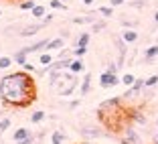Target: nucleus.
<instances>
[{
	"label": "nucleus",
	"mask_w": 158,
	"mask_h": 144,
	"mask_svg": "<svg viewBox=\"0 0 158 144\" xmlns=\"http://www.w3.org/2000/svg\"><path fill=\"white\" fill-rule=\"evenodd\" d=\"M0 100L10 108H27L37 100V85L28 71H12L0 77Z\"/></svg>",
	"instance_id": "f257e3e1"
},
{
	"label": "nucleus",
	"mask_w": 158,
	"mask_h": 144,
	"mask_svg": "<svg viewBox=\"0 0 158 144\" xmlns=\"http://www.w3.org/2000/svg\"><path fill=\"white\" fill-rule=\"evenodd\" d=\"M122 108V98H110L103 100L98 108V116H106V114H112V112H118Z\"/></svg>",
	"instance_id": "f03ea898"
},
{
	"label": "nucleus",
	"mask_w": 158,
	"mask_h": 144,
	"mask_svg": "<svg viewBox=\"0 0 158 144\" xmlns=\"http://www.w3.org/2000/svg\"><path fill=\"white\" fill-rule=\"evenodd\" d=\"M120 144H142V138H140V134L128 124L124 128V132H122V136H120Z\"/></svg>",
	"instance_id": "7ed1b4c3"
},
{
	"label": "nucleus",
	"mask_w": 158,
	"mask_h": 144,
	"mask_svg": "<svg viewBox=\"0 0 158 144\" xmlns=\"http://www.w3.org/2000/svg\"><path fill=\"white\" fill-rule=\"evenodd\" d=\"M120 81L122 79L118 77V73H114V71H110V69H106L99 75V85H102V87H116Z\"/></svg>",
	"instance_id": "20e7f679"
},
{
	"label": "nucleus",
	"mask_w": 158,
	"mask_h": 144,
	"mask_svg": "<svg viewBox=\"0 0 158 144\" xmlns=\"http://www.w3.org/2000/svg\"><path fill=\"white\" fill-rule=\"evenodd\" d=\"M79 134L83 136L85 140H95V138H102L106 132H103L99 126H81V128H79Z\"/></svg>",
	"instance_id": "39448f33"
},
{
	"label": "nucleus",
	"mask_w": 158,
	"mask_h": 144,
	"mask_svg": "<svg viewBox=\"0 0 158 144\" xmlns=\"http://www.w3.org/2000/svg\"><path fill=\"white\" fill-rule=\"evenodd\" d=\"M144 87H146V81H144V79H140V77H136V81L128 87V91L122 95V100H128V98H132V95H138V93L144 91Z\"/></svg>",
	"instance_id": "423d86ee"
},
{
	"label": "nucleus",
	"mask_w": 158,
	"mask_h": 144,
	"mask_svg": "<svg viewBox=\"0 0 158 144\" xmlns=\"http://www.w3.org/2000/svg\"><path fill=\"white\" fill-rule=\"evenodd\" d=\"M51 41V39H41V41H37V43H33V45H27V47H23V51L27 53V55H31V53H43L47 49V43Z\"/></svg>",
	"instance_id": "0eeeda50"
},
{
	"label": "nucleus",
	"mask_w": 158,
	"mask_h": 144,
	"mask_svg": "<svg viewBox=\"0 0 158 144\" xmlns=\"http://www.w3.org/2000/svg\"><path fill=\"white\" fill-rule=\"evenodd\" d=\"M43 28H45V24H43V23L27 24L24 28H20V31H19V35H20V37H33V35H37L39 31H43Z\"/></svg>",
	"instance_id": "6e6552de"
},
{
	"label": "nucleus",
	"mask_w": 158,
	"mask_h": 144,
	"mask_svg": "<svg viewBox=\"0 0 158 144\" xmlns=\"http://www.w3.org/2000/svg\"><path fill=\"white\" fill-rule=\"evenodd\" d=\"M31 134H33V132L28 130V128H24V126H23V128H16V130H14V134H12V140H14L16 144H20V142H24V140H27Z\"/></svg>",
	"instance_id": "1a4fd4ad"
},
{
	"label": "nucleus",
	"mask_w": 158,
	"mask_h": 144,
	"mask_svg": "<svg viewBox=\"0 0 158 144\" xmlns=\"http://www.w3.org/2000/svg\"><path fill=\"white\" fill-rule=\"evenodd\" d=\"M63 47H65V39H63V37H57V39H51V41L47 43V49H45V51H49V53L61 51Z\"/></svg>",
	"instance_id": "9d476101"
},
{
	"label": "nucleus",
	"mask_w": 158,
	"mask_h": 144,
	"mask_svg": "<svg viewBox=\"0 0 158 144\" xmlns=\"http://www.w3.org/2000/svg\"><path fill=\"white\" fill-rule=\"evenodd\" d=\"M128 116H130V124H132V122H134V124H140V126L146 124V116L140 110H130V114H128Z\"/></svg>",
	"instance_id": "9b49d317"
},
{
	"label": "nucleus",
	"mask_w": 158,
	"mask_h": 144,
	"mask_svg": "<svg viewBox=\"0 0 158 144\" xmlns=\"http://www.w3.org/2000/svg\"><path fill=\"white\" fill-rule=\"evenodd\" d=\"M122 39H124L128 45L136 43V41H138V33H136V28H126L124 33H122Z\"/></svg>",
	"instance_id": "f8f14e48"
},
{
	"label": "nucleus",
	"mask_w": 158,
	"mask_h": 144,
	"mask_svg": "<svg viewBox=\"0 0 158 144\" xmlns=\"http://www.w3.org/2000/svg\"><path fill=\"white\" fill-rule=\"evenodd\" d=\"M81 95H87L91 91V73H85L83 75V81H81V87H79Z\"/></svg>",
	"instance_id": "ddd939ff"
},
{
	"label": "nucleus",
	"mask_w": 158,
	"mask_h": 144,
	"mask_svg": "<svg viewBox=\"0 0 158 144\" xmlns=\"http://www.w3.org/2000/svg\"><path fill=\"white\" fill-rule=\"evenodd\" d=\"M69 71L71 73H81V71H83V61H81V57H75L73 61H71V65H69Z\"/></svg>",
	"instance_id": "4468645a"
},
{
	"label": "nucleus",
	"mask_w": 158,
	"mask_h": 144,
	"mask_svg": "<svg viewBox=\"0 0 158 144\" xmlns=\"http://www.w3.org/2000/svg\"><path fill=\"white\" fill-rule=\"evenodd\" d=\"M53 61H55V57H53L49 51H43L41 55H39V63H41L43 67H45V65H51Z\"/></svg>",
	"instance_id": "2eb2a0df"
},
{
	"label": "nucleus",
	"mask_w": 158,
	"mask_h": 144,
	"mask_svg": "<svg viewBox=\"0 0 158 144\" xmlns=\"http://www.w3.org/2000/svg\"><path fill=\"white\" fill-rule=\"evenodd\" d=\"M89 39H91V35H89V33H81L77 37V41H75V47H87L89 45Z\"/></svg>",
	"instance_id": "dca6fc26"
},
{
	"label": "nucleus",
	"mask_w": 158,
	"mask_h": 144,
	"mask_svg": "<svg viewBox=\"0 0 158 144\" xmlns=\"http://www.w3.org/2000/svg\"><path fill=\"white\" fill-rule=\"evenodd\" d=\"M144 57H146V61H154V59H156V57H158V45L148 47L146 53H144Z\"/></svg>",
	"instance_id": "f3484780"
},
{
	"label": "nucleus",
	"mask_w": 158,
	"mask_h": 144,
	"mask_svg": "<svg viewBox=\"0 0 158 144\" xmlns=\"http://www.w3.org/2000/svg\"><path fill=\"white\" fill-rule=\"evenodd\" d=\"M65 142V134L61 130H53V134H51V144H63Z\"/></svg>",
	"instance_id": "a211bd4d"
},
{
	"label": "nucleus",
	"mask_w": 158,
	"mask_h": 144,
	"mask_svg": "<svg viewBox=\"0 0 158 144\" xmlns=\"http://www.w3.org/2000/svg\"><path fill=\"white\" fill-rule=\"evenodd\" d=\"M43 120H45V112L43 110H35L31 114V124H41Z\"/></svg>",
	"instance_id": "6ab92c4d"
},
{
	"label": "nucleus",
	"mask_w": 158,
	"mask_h": 144,
	"mask_svg": "<svg viewBox=\"0 0 158 144\" xmlns=\"http://www.w3.org/2000/svg\"><path fill=\"white\" fill-rule=\"evenodd\" d=\"M12 59H14V63H19V65L23 67L24 63H27V53H24L23 49H20V51H16V53L12 55Z\"/></svg>",
	"instance_id": "aec40b11"
},
{
	"label": "nucleus",
	"mask_w": 158,
	"mask_h": 144,
	"mask_svg": "<svg viewBox=\"0 0 158 144\" xmlns=\"http://www.w3.org/2000/svg\"><path fill=\"white\" fill-rule=\"evenodd\" d=\"M31 14H33L35 19H45V14H47V8L45 6H41V4H37L33 10H31Z\"/></svg>",
	"instance_id": "412c9836"
},
{
	"label": "nucleus",
	"mask_w": 158,
	"mask_h": 144,
	"mask_svg": "<svg viewBox=\"0 0 158 144\" xmlns=\"http://www.w3.org/2000/svg\"><path fill=\"white\" fill-rule=\"evenodd\" d=\"M35 6H37L35 0H20V2H19V8L20 10H33Z\"/></svg>",
	"instance_id": "4be33fe9"
},
{
	"label": "nucleus",
	"mask_w": 158,
	"mask_h": 144,
	"mask_svg": "<svg viewBox=\"0 0 158 144\" xmlns=\"http://www.w3.org/2000/svg\"><path fill=\"white\" fill-rule=\"evenodd\" d=\"M103 28H106V20H95V23H91V33H102Z\"/></svg>",
	"instance_id": "5701e85b"
},
{
	"label": "nucleus",
	"mask_w": 158,
	"mask_h": 144,
	"mask_svg": "<svg viewBox=\"0 0 158 144\" xmlns=\"http://www.w3.org/2000/svg\"><path fill=\"white\" fill-rule=\"evenodd\" d=\"M99 14H102L103 19H110L114 14V6H102V8H99Z\"/></svg>",
	"instance_id": "b1692460"
},
{
	"label": "nucleus",
	"mask_w": 158,
	"mask_h": 144,
	"mask_svg": "<svg viewBox=\"0 0 158 144\" xmlns=\"http://www.w3.org/2000/svg\"><path fill=\"white\" fill-rule=\"evenodd\" d=\"M134 81H136V75H132V73H124V77H122V83L128 85V87H130Z\"/></svg>",
	"instance_id": "393cba45"
},
{
	"label": "nucleus",
	"mask_w": 158,
	"mask_h": 144,
	"mask_svg": "<svg viewBox=\"0 0 158 144\" xmlns=\"http://www.w3.org/2000/svg\"><path fill=\"white\" fill-rule=\"evenodd\" d=\"M12 57H0V69H8L10 65H12Z\"/></svg>",
	"instance_id": "a878e982"
},
{
	"label": "nucleus",
	"mask_w": 158,
	"mask_h": 144,
	"mask_svg": "<svg viewBox=\"0 0 158 144\" xmlns=\"http://www.w3.org/2000/svg\"><path fill=\"white\" fill-rule=\"evenodd\" d=\"M10 128V118H0V134Z\"/></svg>",
	"instance_id": "bb28decb"
},
{
	"label": "nucleus",
	"mask_w": 158,
	"mask_h": 144,
	"mask_svg": "<svg viewBox=\"0 0 158 144\" xmlns=\"http://www.w3.org/2000/svg\"><path fill=\"white\" fill-rule=\"evenodd\" d=\"M144 81H146V87H154V85H158V75H150Z\"/></svg>",
	"instance_id": "cd10ccee"
},
{
	"label": "nucleus",
	"mask_w": 158,
	"mask_h": 144,
	"mask_svg": "<svg viewBox=\"0 0 158 144\" xmlns=\"http://www.w3.org/2000/svg\"><path fill=\"white\" fill-rule=\"evenodd\" d=\"M87 53V47H73V55L75 57H83Z\"/></svg>",
	"instance_id": "c85d7f7f"
},
{
	"label": "nucleus",
	"mask_w": 158,
	"mask_h": 144,
	"mask_svg": "<svg viewBox=\"0 0 158 144\" xmlns=\"http://www.w3.org/2000/svg\"><path fill=\"white\" fill-rule=\"evenodd\" d=\"M130 6H132V8H144L146 0H130Z\"/></svg>",
	"instance_id": "c756f323"
},
{
	"label": "nucleus",
	"mask_w": 158,
	"mask_h": 144,
	"mask_svg": "<svg viewBox=\"0 0 158 144\" xmlns=\"http://www.w3.org/2000/svg\"><path fill=\"white\" fill-rule=\"evenodd\" d=\"M51 8H59V10H65V4L61 2V0H51Z\"/></svg>",
	"instance_id": "7c9ffc66"
},
{
	"label": "nucleus",
	"mask_w": 158,
	"mask_h": 144,
	"mask_svg": "<svg viewBox=\"0 0 158 144\" xmlns=\"http://www.w3.org/2000/svg\"><path fill=\"white\" fill-rule=\"evenodd\" d=\"M122 24H124V27L126 28H136V27H138V23H136V20H134V23H132V20H122Z\"/></svg>",
	"instance_id": "2f4dec72"
},
{
	"label": "nucleus",
	"mask_w": 158,
	"mask_h": 144,
	"mask_svg": "<svg viewBox=\"0 0 158 144\" xmlns=\"http://www.w3.org/2000/svg\"><path fill=\"white\" fill-rule=\"evenodd\" d=\"M23 69H24V71H28V73H33V71H35V65H33V63H28V61H27V63H24V65H23Z\"/></svg>",
	"instance_id": "473e14b6"
},
{
	"label": "nucleus",
	"mask_w": 158,
	"mask_h": 144,
	"mask_svg": "<svg viewBox=\"0 0 158 144\" xmlns=\"http://www.w3.org/2000/svg\"><path fill=\"white\" fill-rule=\"evenodd\" d=\"M35 140H37V136H35V134H31L27 140H24V142H20V144H35Z\"/></svg>",
	"instance_id": "72a5a7b5"
},
{
	"label": "nucleus",
	"mask_w": 158,
	"mask_h": 144,
	"mask_svg": "<svg viewBox=\"0 0 158 144\" xmlns=\"http://www.w3.org/2000/svg\"><path fill=\"white\" fill-rule=\"evenodd\" d=\"M79 104H81L79 100H71V102H69V110H75V108H79Z\"/></svg>",
	"instance_id": "f704fd0d"
},
{
	"label": "nucleus",
	"mask_w": 158,
	"mask_h": 144,
	"mask_svg": "<svg viewBox=\"0 0 158 144\" xmlns=\"http://www.w3.org/2000/svg\"><path fill=\"white\" fill-rule=\"evenodd\" d=\"M124 2H128V0H110V6H120Z\"/></svg>",
	"instance_id": "c9c22d12"
},
{
	"label": "nucleus",
	"mask_w": 158,
	"mask_h": 144,
	"mask_svg": "<svg viewBox=\"0 0 158 144\" xmlns=\"http://www.w3.org/2000/svg\"><path fill=\"white\" fill-rule=\"evenodd\" d=\"M107 69L114 71V73H118V69H120V67H118V63H110V65H107Z\"/></svg>",
	"instance_id": "e433bc0d"
},
{
	"label": "nucleus",
	"mask_w": 158,
	"mask_h": 144,
	"mask_svg": "<svg viewBox=\"0 0 158 144\" xmlns=\"http://www.w3.org/2000/svg\"><path fill=\"white\" fill-rule=\"evenodd\" d=\"M53 20V14H45V19H43V24H49Z\"/></svg>",
	"instance_id": "4c0bfd02"
},
{
	"label": "nucleus",
	"mask_w": 158,
	"mask_h": 144,
	"mask_svg": "<svg viewBox=\"0 0 158 144\" xmlns=\"http://www.w3.org/2000/svg\"><path fill=\"white\" fill-rule=\"evenodd\" d=\"M81 2H83V4H93L95 0H81Z\"/></svg>",
	"instance_id": "58836bf2"
},
{
	"label": "nucleus",
	"mask_w": 158,
	"mask_h": 144,
	"mask_svg": "<svg viewBox=\"0 0 158 144\" xmlns=\"http://www.w3.org/2000/svg\"><path fill=\"white\" fill-rule=\"evenodd\" d=\"M154 23L158 24V10H156V12H154Z\"/></svg>",
	"instance_id": "ea45409f"
},
{
	"label": "nucleus",
	"mask_w": 158,
	"mask_h": 144,
	"mask_svg": "<svg viewBox=\"0 0 158 144\" xmlns=\"http://www.w3.org/2000/svg\"><path fill=\"white\" fill-rule=\"evenodd\" d=\"M152 144H158V132H156V136H154V140H152Z\"/></svg>",
	"instance_id": "a19ab883"
},
{
	"label": "nucleus",
	"mask_w": 158,
	"mask_h": 144,
	"mask_svg": "<svg viewBox=\"0 0 158 144\" xmlns=\"http://www.w3.org/2000/svg\"><path fill=\"white\" fill-rule=\"evenodd\" d=\"M77 144H95V142H89V140H83V142H77Z\"/></svg>",
	"instance_id": "79ce46f5"
},
{
	"label": "nucleus",
	"mask_w": 158,
	"mask_h": 144,
	"mask_svg": "<svg viewBox=\"0 0 158 144\" xmlns=\"http://www.w3.org/2000/svg\"><path fill=\"white\" fill-rule=\"evenodd\" d=\"M156 128H158V118H156Z\"/></svg>",
	"instance_id": "37998d69"
},
{
	"label": "nucleus",
	"mask_w": 158,
	"mask_h": 144,
	"mask_svg": "<svg viewBox=\"0 0 158 144\" xmlns=\"http://www.w3.org/2000/svg\"><path fill=\"white\" fill-rule=\"evenodd\" d=\"M0 16H2V10H0Z\"/></svg>",
	"instance_id": "c03bdc74"
}]
</instances>
